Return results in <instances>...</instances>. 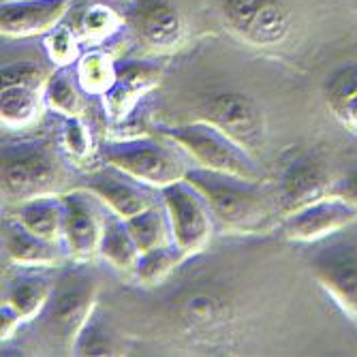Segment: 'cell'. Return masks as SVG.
Masks as SVG:
<instances>
[{
    "label": "cell",
    "instance_id": "4",
    "mask_svg": "<svg viewBox=\"0 0 357 357\" xmlns=\"http://www.w3.org/2000/svg\"><path fill=\"white\" fill-rule=\"evenodd\" d=\"M163 139H124L107 142L99 148V156L105 165H112L131 178L163 190L186 178L192 167L190 156L169 137Z\"/></svg>",
    "mask_w": 357,
    "mask_h": 357
},
{
    "label": "cell",
    "instance_id": "13",
    "mask_svg": "<svg viewBox=\"0 0 357 357\" xmlns=\"http://www.w3.org/2000/svg\"><path fill=\"white\" fill-rule=\"evenodd\" d=\"M357 222V208L334 195L282 218V234L304 244H319Z\"/></svg>",
    "mask_w": 357,
    "mask_h": 357
},
{
    "label": "cell",
    "instance_id": "21",
    "mask_svg": "<svg viewBox=\"0 0 357 357\" xmlns=\"http://www.w3.org/2000/svg\"><path fill=\"white\" fill-rule=\"evenodd\" d=\"M84 94L86 92L82 90L73 67L56 69L43 86L45 109L58 114L60 118H84Z\"/></svg>",
    "mask_w": 357,
    "mask_h": 357
},
{
    "label": "cell",
    "instance_id": "17",
    "mask_svg": "<svg viewBox=\"0 0 357 357\" xmlns=\"http://www.w3.org/2000/svg\"><path fill=\"white\" fill-rule=\"evenodd\" d=\"M135 28L152 52H172L184 41V20L167 0H139Z\"/></svg>",
    "mask_w": 357,
    "mask_h": 357
},
{
    "label": "cell",
    "instance_id": "10",
    "mask_svg": "<svg viewBox=\"0 0 357 357\" xmlns=\"http://www.w3.org/2000/svg\"><path fill=\"white\" fill-rule=\"evenodd\" d=\"M227 24L255 45H276L289 32V11L280 0H220Z\"/></svg>",
    "mask_w": 357,
    "mask_h": 357
},
{
    "label": "cell",
    "instance_id": "18",
    "mask_svg": "<svg viewBox=\"0 0 357 357\" xmlns=\"http://www.w3.org/2000/svg\"><path fill=\"white\" fill-rule=\"evenodd\" d=\"M54 284L56 282L43 272V268H20V272L5 284L3 302H9L26 323H32L47 306Z\"/></svg>",
    "mask_w": 357,
    "mask_h": 357
},
{
    "label": "cell",
    "instance_id": "32",
    "mask_svg": "<svg viewBox=\"0 0 357 357\" xmlns=\"http://www.w3.org/2000/svg\"><path fill=\"white\" fill-rule=\"evenodd\" d=\"M26 326L24 317L9 304L3 302L0 304V336H3V342H9L17 336L20 328Z\"/></svg>",
    "mask_w": 357,
    "mask_h": 357
},
{
    "label": "cell",
    "instance_id": "23",
    "mask_svg": "<svg viewBox=\"0 0 357 357\" xmlns=\"http://www.w3.org/2000/svg\"><path fill=\"white\" fill-rule=\"evenodd\" d=\"M73 71L86 94L103 96L118 77V62H114V56L107 50L96 47L79 56Z\"/></svg>",
    "mask_w": 357,
    "mask_h": 357
},
{
    "label": "cell",
    "instance_id": "28",
    "mask_svg": "<svg viewBox=\"0 0 357 357\" xmlns=\"http://www.w3.org/2000/svg\"><path fill=\"white\" fill-rule=\"evenodd\" d=\"M79 30H82L84 41L101 47V45H107L116 35H120L122 17L105 5H92L82 15Z\"/></svg>",
    "mask_w": 357,
    "mask_h": 357
},
{
    "label": "cell",
    "instance_id": "2",
    "mask_svg": "<svg viewBox=\"0 0 357 357\" xmlns=\"http://www.w3.org/2000/svg\"><path fill=\"white\" fill-rule=\"evenodd\" d=\"M69 163L58 142L22 139L3 144V204L22 208L32 199L71 190Z\"/></svg>",
    "mask_w": 357,
    "mask_h": 357
},
{
    "label": "cell",
    "instance_id": "25",
    "mask_svg": "<svg viewBox=\"0 0 357 357\" xmlns=\"http://www.w3.org/2000/svg\"><path fill=\"white\" fill-rule=\"evenodd\" d=\"M126 227L142 252H148L156 246H165V244L174 242L167 210H165L163 202L131 216V218H126Z\"/></svg>",
    "mask_w": 357,
    "mask_h": 357
},
{
    "label": "cell",
    "instance_id": "20",
    "mask_svg": "<svg viewBox=\"0 0 357 357\" xmlns=\"http://www.w3.org/2000/svg\"><path fill=\"white\" fill-rule=\"evenodd\" d=\"M45 107L43 88L28 86V84H13L3 86V101H0V116H3L5 128H26L35 124Z\"/></svg>",
    "mask_w": 357,
    "mask_h": 357
},
{
    "label": "cell",
    "instance_id": "5",
    "mask_svg": "<svg viewBox=\"0 0 357 357\" xmlns=\"http://www.w3.org/2000/svg\"><path fill=\"white\" fill-rule=\"evenodd\" d=\"M158 133L174 139L190 156L195 167L231 174L255 182L264 180V169L250 156V150L210 122L195 120L176 126H158Z\"/></svg>",
    "mask_w": 357,
    "mask_h": 357
},
{
    "label": "cell",
    "instance_id": "9",
    "mask_svg": "<svg viewBox=\"0 0 357 357\" xmlns=\"http://www.w3.org/2000/svg\"><path fill=\"white\" fill-rule=\"evenodd\" d=\"M197 120L214 124L222 133L242 144L246 150H252L264 142V133H266L264 112L246 94L225 92L212 96V99H206L199 105Z\"/></svg>",
    "mask_w": 357,
    "mask_h": 357
},
{
    "label": "cell",
    "instance_id": "16",
    "mask_svg": "<svg viewBox=\"0 0 357 357\" xmlns=\"http://www.w3.org/2000/svg\"><path fill=\"white\" fill-rule=\"evenodd\" d=\"M3 250L5 257L17 268H56L62 264L64 246L32 234L17 216L3 218Z\"/></svg>",
    "mask_w": 357,
    "mask_h": 357
},
{
    "label": "cell",
    "instance_id": "24",
    "mask_svg": "<svg viewBox=\"0 0 357 357\" xmlns=\"http://www.w3.org/2000/svg\"><path fill=\"white\" fill-rule=\"evenodd\" d=\"M326 101L336 120L357 133V64L344 67L330 77Z\"/></svg>",
    "mask_w": 357,
    "mask_h": 357
},
{
    "label": "cell",
    "instance_id": "29",
    "mask_svg": "<svg viewBox=\"0 0 357 357\" xmlns=\"http://www.w3.org/2000/svg\"><path fill=\"white\" fill-rule=\"evenodd\" d=\"M58 146L71 163H86L94 154V139L84 118H62V128L58 135Z\"/></svg>",
    "mask_w": 357,
    "mask_h": 357
},
{
    "label": "cell",
    "instance_id": "27",
    "mask_svg": "<svg viewBox=\"0 0 357 357\" xmlns=\"http://www.w3.org/2000/svg\"><path fill=\"white\" fill-rule=\"evenodd\" d=\"M186 261V255L172 242L165 246H156L148 252H142L137 268L133 272L135 280L144 287H156L165 282L178 266Z\"/></svg>",
    "mask_w": 357,
    "mask_h": 357
},
{
    "label": "cell",
    "instance_id": "8",
    "mask_svg": "<svg viewBox=\"0 0 357 357\" xmlns=\"http://www.w3.org/2000/svg\"><path fill=\"white\" fill-rule=\"evenodd\" d=\"M64 222L62 244L75 264H88L99 255V244L107 218V208L86 188L73 186L62 192Z\"/></svg>",
    "mask_w": 357,
    "mask_h": 357
},
{
    "label": "cell",
    "instance_id": "12",
    "mask_svg": "<svg viewBox=\"0 0 357 357\" xmlns=\"http://www.w3.org/2000/svg\"><path fill=\"white\" fill-rule=\"evenodd\" d=\"M334 180L332 172L312 156L291 160L278 182L272 184L280 216L284 218L323 197H330Z\"/></svg>",
    "mask_w": 357,
    "mask_h": 357
},
{
    "label": "cell",
    "instance_id": "6",
    "mask_svg": "<svg viewBox=\"0 0 357 357\" xmlns=\"http://www.w3.org/2000/svg\"><path fill=\"white\" fill-rule=\"evenodd\" d=\"M310 272L319 287L357 326V222L319 242L310 259Z\"/></svg>",
    "mask_w": 357,
    "mask_h": 357
},
{
    "label": "cell",
    "instance_id": "1",
    "mask_svg": "<svg viewBox=\"0 0 357 357\" xmlns=\"http://www.w3.org/2000/svg\"><path fill=\"white\" fill-rule=\"evenodd\" d=\"M206 199L214 225L227 234H266L282 220L274 186L240 176L190 167L186 178Z\"/></svg>",
    "mask_w": 357,
    "mask_h": 357
},
{
    "label": "cell",
    "instance_id": "7",
    "mask_svg": "<svg viewBox=\"0 0 357 357\" xmlns=\"http://www.w3.org/2000/svg\"><path fill=\"white\" fill-rule=\"evenodd\" d=\"M160 199L167 210L174 244L186 255V259L204 252L216 225L199 190L188 180H180L160 190Z\"/></svg>",
    "mask_w": 357,
    "mask_h": 357
},
{
    "label": "cell",
    "instance_id": "14",
    "mask_svg": "<svg viewBox=\"0 0 357 357\" xmlns=\"http://www.w3.org/2000/svg\"><path fill=\"white\" fill-rule=\"evenodd\" d=\"M73 5L75 0H5L3 13H0L3 37H45L62 22Z\"/></svg>",
    "mask_w": 357,
    "mask_h": 357
},
{
    "label": "cell",
    "instance_id": "22",
    "mask_svg": "<svg viewBox=\"0 0 357 357\" xmlns=\"http://www.w3.org/2000/svg\"><path fill=\"white\" fill-rule=\"evenodd\" d=\"M17 218L32 234H37L50 242L62 244V222H64L62 195L39 197V199H32V202L24 204L22 208H17Z\"/></svg>",
    "mask_w": 357,
    "mask_h": 357
},
{
    "label": "cell",
    "instance_id": "30",
    "mask_svg": "<svg viewBox=\"0 0 357 357\" xmlns=\"http://www.w3.org/2000/svg\"><path fill=\"white\" fill-rule=\"evenodd\" d=\"M45 52H47L50 60L56 64V69L73 67L82 56L75 32L64 24H58L54 30H50L45 35Z\"/></svg>",
    "mask_w": 357,
    "mask_h": 357
},
{
    "label": "cell",
    "instance_id": "11",
    "mask_svg": "<svg viewBox=\"0 0 357 357\" xmlns=\"http://www.w3.org/2000/svg\"><path fill=\"white\" fill-rule=\"evenodd\" d=\"M77 186L90 190L109 212L122 216L124 220L163 202L160 199V190L131 178L112 165L88 174Z\"/></svg>",
    "mask_w": 357,
    "mask_h": 357
},
{
    "label": "cell",
    "instance_id": "26",
    "mask_svg": "<svg viewBox=\"0 0 357 357\" xmlns=\"http://www.w3.org/2000/svg\"><path fill=\"white\" fill-rule=\"evenodd\" d=\"M227 317V306L212 294L199 291L180 304V321L190 332H214Z\"/></svg>",
    "mask_w": 357,
    "mask_h": 357
},
{
    "label": "cell",
    "instance_id": "31",
    "mask_svg": "<svg viewBox=\"0 0 357 357\" xmlns=\"http://www.w3.org/2000/svg\"><path fill=\"white\" fill-rule=\"evenodd\" d=\"M50 77L43 67H39L32 60H17V62H5L3 64V86H13V84H28V86H39L43 88Z\"/></svg>",
    "mask_w": 357,
    "mask_h": 357
},
{
    "label": "cell",
    "instance_id": "3",
    "mask_svg": "<svg viewBox=\"0 0 357 357\" xmlns=\"http://www.w3.org/2000/svg\"><path fill=\"white\" fill-rule=\"evenodd\" d=\"M99 282L88 270H69L56 278L52 298L32 321L43 344L54 353H75L77 340L94 314Z\"/></svg>",
    "mask_w": 357,
    "mask_h": 357
},
{
    "label": "cell",
    "instance_id": "33",
    "mask_svg": "<svg viewBox=\"0 0 357 357\" xmlns=\"http://www.w3.org/2000/svg\"><path fill=\"white\" fill-rule=\"evenodd\" d=\"M332 195L357 208V169H351L344 176L336 178L332 186Z\"/></svg>",
    "mask_w": 357,
    "mask_h": 357
},
{
    "label": "cell",
    "instance_id": "15",
    "mask_svg": "<svg viewBox=\"0 0 357 357\" xmlns=\"http://www.w3.org/2000/svg\"><path fill=\"white\" fill-rule=\"evenodd\" d=\"M160 82V69L148 62L126 60L118 62V77L101 96L103 112L112 122H122L131 116L144 96Z\"/></svg>",
    "mask_w": 357,
    "mask_h": 357
},
{
    "label": "cell",
    "instance_id": "19",
    "mask_svg": "<svg viewBox=\"0 0 357 357\" xmlns=\"http://www.w3.org/2000/svg\"><path fill=\"white\" fill-rule=\"evenodd\" d=\"M99 257L114 270L124 274H133L142 257V250L133 240L131 231H128L126 220L114 212H107L105 218L103 236L99 244Z\"/></svg>",
    "mask_w": 357,
    "mask_h": 357
}]
</instances>
